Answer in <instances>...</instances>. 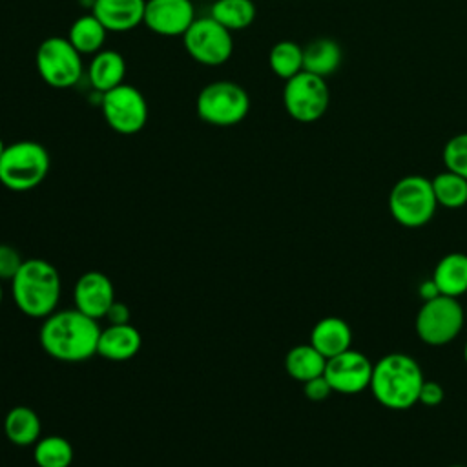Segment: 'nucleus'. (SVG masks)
<instances>
[{"label": "nucleus", "mask_w": 467, "mask_h": 467, "mask_svg": "<svg viewBox=\"0 0 467 467\" xmlns=\"http://www.w3.org/2000/svg\"><path fill=\"white\" fill-rule=\"evenodd\" d=\"M24 259L16 248L0 243V279H13Z\"/></svg>", "instance_id": "nucleus-29"}, {"label": "nucleus", "mask_w": 467, "mask_h": 467, "mask_svg": "<svg viewBox=\"0 0 467 467\" xmlns=\"http://www.w3.org/2000/svg\"><path fill=\"white\" fill-rule=\"evenodd\" d=\"M341 47L332 38H316L303 47V71L327 78L341 64Z\"/></svg>", "instance_id": "nucleus-21"}, {"label": "nucleus", "mask_w": 467, "mask_h": 467, "mask_svg": "<svg viewBox=\"0 0 467 467\" xmlns=\"http://www.w3.org/2000/svg\"><path fill=\"white\" fill-rule=\"evenodd\" d=\"M438 202L431 179L423 175H405L394 182L389 193V212L405 228H421L436 213Z\"/></svg>", "instance_id": "nucleus-5"}, {"label": "nucleus", "mask_w": 467, "mask_h": 467, "mask_svg": "<svg viewBox=\"0 0 467 467\" xmlns=\"http://www.w3.org/2000/svg\"><path fill=\"white\" fill-rule=\"evenodd\" d=\"M126 77V60L115 49H100L93 55L88 66V78L91 86L102 95L120 84Z\"/></svg>", "instance_id": "nucleus-18"}, {"label": "nucleus", "mask_w": 467, "mask_h": 467, "mask_svg": "<svg viewBox=\"0 0 467 467\" xmlns=\"http://www.w3.org/2000/svg\"><path fill=\"white\" fill-rule=\"evenodd\" d=\"M140 345L142 337L131 323L109 325L100 330L97 354L109 361H126L140 350Z\"/></svg>", "instance_id": "nucleus-16"}, {"label": "nucleus", "mask_w": 467, "mask_h": 467, "mask_svg": "<svg viewBox=\"0 0 467 467\" xmlns=\"http://www.w3.org/2000/svg\"><path fill=\"white\" fill-rule=\"evenodd\" d=\"M445 398V392H443V387L438 383V381H432V379H425L421 389H420V398H418V403L425 405V407H438Z\"/></svg>", "instance_id": "nucleus-31"}, {"label": "nucleus", "mask_w": 467, "mask_h": 467, "mask_svg": "<svg viewBox=\"0 0 467 467\" xmlns=\"http://www.w3.org/2000/svg\"><path fill=\"white\" fill-rule=\"evenodd\" d=\"M186 53L202 66H223L234 51L232 31L215 22L210 15L197 16L182 35Z\"/></svg>", "instance_id": "nucleus-10"}, {"label": "nucleus", "mask_w": 467, "mask_h": 467, "mask_svg": "<svg viewBox=\"0 0 467 467\" xmlns=\"http://www.w3.org/2000/svg\"><path fill=\"white\" fill-rule=\"evenodd\" d=\"M441 157L445 170H451L467 179V131L451 137L443 146Z\"/></svg>", "instance_id": "nucleus-28"}, {"label": "nucleus", "mask_w": 467, "mask_h": 467, "mask_svg": "<svg viewBox=\"0 0 467 467\" xmlns=\"http://www.w3.org/2000/svg\"><path fill=\"white\" fill-rule=\"evenodd\" d=\"M73 301L75 308L86 316L93 319L104 317L115 301V288L111 279L99 270L84 272L73 286Z\"/></svg>", "instance_id": "nucleus-14"}, {"label": "nucleus", "mask_w": 467, "mask_h": 467, "mask_svg": "<svg viewBox=\"0 0 467 467\" xmlns=\"http://www.w3.org/2000/svg\"><path fill=\"white\" fill-rule=\"evenodd\" d=\"M465 319V308L458 297L440 294L434 299L421 301L414 319V330L425 345L443 347L460 336Z\"/></svg>", "instance_id": "nucleus-6"}, {"label": "nucleus", "mask_w": 467, "mask_h": 467, "mask_svg": "<svg viewBox=\"0 0 467 467\" xmlns=\"http://www.w3.org/2000/svg\"><path fill=\"white\" fill-rule=\"evenodd\" d=\"M195 109L199 119L212 126H235L248 115L250 97L237 82L215 80L199 91Z\"/></svg>", "instance_id": "nucleus-7"}, {"label": "nucleus", "mask_w": 467, "mask_h": 467, "mask_svg": "<svg viewBox=\"0 0 467 467\" xmlns=\"http://www.w3.org/2000/svg\"><path fill=\"white\" fill-rule=\"evenodd\" d=\"M108 36V29L102 26V22L93 15H82L78 16L67 33V40L75 46V49L80 55H95L104 47Z\"/></svg>", "instance_id": "nucleus-23"}, {"label": "nucleus", "mask_w": 467, "mask_h": 467, "mask_svg": "<svg viewBox=\"0 0 467 467\" xmlns=\"http://www.w3.org/2000/svg\"><path fill=\"white\" fill-rule=\"evenodd\" d=\"M4 150H5V144H4V140H2V137H0V157H2Z\"/></svg>", "instance_id": "nucleus-34"}, {"label": "nucleus", "mask_w": 467, "mask_h": 467, "mask_svg": "<svg viewBox=\"0 0 467 467\" xmlns=\"http://www.w3.org/2000/svg\"><path fill=\"white\" fill-rule=\"evenodd\" d=\"M51 157L36 140H16L0 157V184L11 192H29L49 173Z\"/></svg>", "instance_id": "nucleus-4"}, {"label": "nucleus", "mask_w": 467, "mask_h": 467, "mask_svg": "<svg viewBox=\"0 0 467 467\" xmlns=\"http://www.w3.org/2000/svg\"><path fill=\"white\" fill-rule=\"evenodd\" d=\"M33 458L38 467H69L73 462V447L62 436H46L35 443Z\"/></svg>", "instance_id": "nucleus-27"}, {"label": "nucleus", "mask_w": 467, "mask_h": 467, "mask_svg": "<svg viewBox=\"0 0 467 467\" xmlns=\"http://www.w3.org/2000/svg\"><path fill=\"white\" fill-rule=\"evenodd\" d=\"M330 102L327 80L308 71H301L296 77L285 80L283 106L286 113L303 124L319 120Z\"/></svg>", "instance_id": "nucleus-9"}, {"label": "nucleus", "mask_w": 467, "mask_h": 467, "mask_svg": "<svg viewBox=\"0 0 467 467\" xmlns=\"http://www.w3.org/2000/svg\"><path fill=\"white\" fill-rule=\"evenodd\" d=\"M423 381V370L412 356L390 352L374 363L368 389L379 405L407 410L418 403Z\"/></svg>", "instance_id": "nucleus-2"}, {"label": "nucleus", "mask_w": 467, "mask_h": 467, "mask_svg": "<svg viewBox=\"0 0 467 467\" xmlns=\"http://www.w3.org/2000/svg\"><path fill=\"white\" fill-rule=\"evenodd\" d=\"M327 358L310 343L292 347L285 356V368L290 378L305 383L312 378L323 376Z\"/></svg>", "instance_id": "nucleus-22"}, {"label": "nucleus", "mask_w": 467, "mask_h": 467, "mask_svg": "<svg viewBox=\"0 0 467 467\" xmlns=\"http://www.w3.org/2000/svg\"><path fill=\"white\" fill-rule=\"evenodd\" d=\"M432 281L441 296L460 297L467 294V254H445L432 270Z\"/></svg>", "instance_id": "nucleus-19"}, {"label": "nucleus", "mask_w": 467, "mask_h": 467, "mask_svg": "<svg viewBox=\"0 0 467 467\" xmlns=\"http://www.w3.org/2000/svg\"><path fill=\"white\" fill-rule=\"evenodd\" d=\"M308 343L328 359L352 348V328L345 319L327 316L314 325Z\"/></svg>", "instance_id": "nucleus-17"}, {"label": "nucleus", "mask_w": 467, "mask_h": 467, "mask_svg": "<svg viewBox=\"0 0 467 467\" xmlns=\"http://www.w3.org/2000/svg\"><path fill=\"white\" fill-rule=\"evenodd\" d=\"M100 330L97 319L78 308L55 310L44 317L38 339L46 354L53 359L80 363L97 354Z\"/></svg>", "instance_id": "nucleus-1"}, {"label": "nucleus", "mask_w": 467, "mask_h": 467, "mask_svg": "<svg viewBox=\"0 0 467 467\" xmlns=\"http://www.w3.org/2000/svg\"><path fill=\"white\" fill-rule=\"evenodd\" d=\"M463 359H465V363H467V341H465V345H463Z\"/></svg>", "instance_id": "nucleus-35"}, {"label": "nucleus", "mask_w": 467, "mask_h": 467, "mask_svg": "<svg viewBox=\"0 0 467 467\" xmlns=\"http://www.w3.org/2000/svg\"><path fill=\"white\" fill-rule=\"evenodd\" d=\"M465 317H467V306H465Z\"/></svg>", "instance_id": "nucleus-38"}, {"label": "nucleus", "mask_w": 467, "mask_h": 467, "mask_svg": "<svg viewBox=\"0 0 467 467\" xmlns=\"http://www.w3.org/2000/svg\"><path fill=\"white\" fill-rule=\"evenodd\" d=\"M35 64L40 78L57 89H66L75 86L82 73V55L67 40V36H49L40 42Z\"/></svg>", "instance_id": "nucleus-8"}, {"label": "nucleus", "mask_w": 467, "mask_h": 467, "mask_svg": "<svg viewBox=\"0 0 467 467\" xmlns=\"http://www.w3.org/2000/svg\"><path fill=\"white\" fill-rule=\"evenodd\" d=\"M11 296L22 314L35 319L47 317L60 299L58 270L46 259H24L11 279Z\"/></svg>", "instance_id": "nucleus-3"}, {"label": "nucleus", "mask_w": 467, "mask_h": 467, "mask_svg": "<svg viewBox=\"0 0 467 467\" xmlns=\"http://www.w3.org/2000/svg\"><path fill=\"white\" fill-rule=\"evenodd\" d=\"M449 467H463V465H449Z\"/></svg>", "instance_id": "nucleus-37"}, {"label": "nucleus", "mask_w": 467, "mask_h": 467, "mask_svg": "<svg viewBox=\"0 0 467 467\" xmlns=\"http://www.w3.org/2000/svg\"><path fill=\"white\" fill-rule=\"evenodd\" d=\"M418 296L421 301H429V299H434L436 296H440V290H438L436 283L432 281V277H429L418 285Z\"/></svg>", "instance_id": "nucleus-33"}, {"label": "nucleus", "mask_w": 467, "mask_h": 467, "mask_svg": "<svg viewBox=\"0 0 467 467\" xmlns=\"http://www.w3.org/2000/svg\"><path fill=\"white\" fill-rule=\"evenodd\" d=\"M268 64L274 75L288 80L303 71V47L297 42L281 40L270 49Z\"/></svg>", "instance_id": "nucleus-26"}, {"label": "nucleus", "mask_w": 467, "mask_h": 467, "mask_svg": "<svg viewBox=\"0 0 467 467\" xmlns=\"http://www.w3.org/2000/svg\"><path fill=\"white\" fill-rule=\"evenodd\" d=\"M195 18L192 0H146L142 24L161 36H182Z\"/></svg>", "instance_id": "nucleus-13"}, {"label": "nucleus", "mask_w": 467, "mask_h": 467, "mask_svg": "<svg viewBox=\"0 0 467 467\" xmlns=\"http://www.w3.org/2000/svg\"><path fill=\"white\" fill-rule=\"evenodd\" d=\"M2 296H4V292H2V286H0V303H2Z\"/></svg>", "instance_id": "nucleus-36"}, {"label": "nucleus", "mask_w": 467, "mask_h": 467, "mask_svg": "<svg viewBox=\"0 0 467 467\" xmlns=\"http://www.w3.org/2000/svg\"><path fill=\"white\" fill-rule=\"evenodd\" d=\"M40 431L42 423L38 414L26 405L13 407L4 418V432L7 440L18 447L35 445L40 440Z\"/></svg>", "instance_id": "nucleus-20"}, {"label": "nucleus", "mask_w": 467, "mask_h": 467, "mask_svg": "<svg viewBox=\"0 0 467 467\" xmlns=\"http://www.w3.org/2000/svg\"><path fill=\"white\" fill-rule=\"evenodd\" d=\"M210 16L228 31H241L255 20V5L252 0H215Z\"/></svg>", "instance_id": "nucleus-24"}, {"label": "nucleus", "mask_w": 467, "mask_h": 467, "mask_svg": "<svg viewBox=\"0 0 467 467\" xmlns=\"http://www.w3.org/2000/svg\"><path fill=\"white\" fill-rule=\"evenodd\" d=\"M100 109L106 124L120 135L139 133L148 120V102L131 84H120L100 99Z\"/></svg>", "instance_id": "nucleus-11"}, {"label": "nucleus", "mask_w": 467, "mask_h": 467, "mask_svg": "<svg viewBox=\"0 0 467 467\" xmlns=\"http://www.w3.org/2000/svg\"><path fill=\"white\" fill-rule=\"evenodd\" d=\"M146 0H95L91 13L108 33H126L144 22Z\"/></svg>", "instance_id": "nucleus-15"}, {"label": "nucleus", "mask_w": 467, "mask_h": 467, "mask_svg": "<svg viewBox=\"0 0 467 467\" xmlns=\"http://www.w3.org/2000/svg\"><path fill=\"white\" fill-rule=\"evenodd\" d=\"M372 368L374 363L363 352L348 348L327 359L323 376L328 381L332 392L352 396L368 389Z\"/></svg>", "instance_id": "nucleus-12"}, {"label": "nucleus", "mask_w": 467, "mask_h": 467, "mask_svg": "<svg viewBox=\"0 0 467 467\" xmlns=\"http://www.w3.org/2000/svg\"><path fill=\"white\" fill-rule=\"evenodd\" d=\"M303 392L310 401L317 403V401H325L332 394V389L325 379V376H317L303 383Z\"/></svg>", "instance_id": "nucleus-30"}, {"label": "nucleus", "mask_w": 467, "mask_h": 467, "mask_svg": "<svg viewBox=\"0 0 467 467\" xmlns=\"http://www.w3.org/2000/svg\"><path fill=\"white\" fill-rule=\"evenodd\" d=\"M104 317L108 319L109 325H124V323H130V308H128V305H124V303H120V301L115 299V301L111 303V306L108 308V312H106Z\"/></svg>", "instance_id": "nucleus-32"}, {"label": "nucleus", "mask_w": 467, "mask_h": 467, "mask_svg": "<svg viewBox=\"0 0 467 467\" xmlns=\"http://www.w3.org/2000/svg\"><path fill=\"white\" fill-rule=\"evenodd\" d=\"M431 182H432V190H434L438 206L456 210V208H462L467 204V179L465 177H462L451 170H445V171H440L436 177H432Z\"/></svg>", "instance_id": "nucleus-25"}]
</instances>
